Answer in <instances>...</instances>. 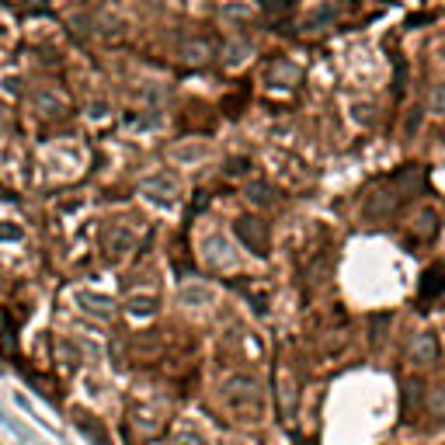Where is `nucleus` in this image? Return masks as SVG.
I'll use <instances>...</instances> for the list:
<instances>
[{
	"mask_svg": "<svg viewBox=\"0 0 445 445\" xmlns=\"http://www.w3.org/2000/svg\"><path fill=\"white\" fill-rule=\"evenodd\" d=\"M250 199H254V202H268V199H272V195H268V185H261V181L250 185Z\"/></svg>",
	"mask_w": 445,
	"mask_h": 445,
	"instance_id": "obj_8",
	"label": "nucleus"
},
{
	"mask_svg": "<svg viewBox=\"0 0 445 445\" xmlns=\"http://www.w3.org/2000/svg\"><path fill=\"white\" fill-rule=\"evenodd\" d=\"M223 397H226V404H230L233 411H240V414L257 411V379L237 373V376H230V379L223 383Z\"/></svg>",
	"mask_w": 445,
	"mask_h": 445,
	"instance_id": "obj_2",
	"label": "nucleus"
},
{
	"mask_svg": "<svg viewBox=\"0 0 445 445\" xmlns=\"http://www.w3.org/2000/svg\"><path fill=\"white\" fill-rule=\"evenodd\" d=\"M417 177H421V167H414V164H407L404 170H397L393 181H390L383 192H373V195L366 199V216H383V212H390L393 206H400V202L407 199L404 192H411V188L417 185Z\"/></svg>",
	"mask_w": 445,
	"mask_h": 445,
	"instance_id": "obj_1",
	"label": "nucleus"
},
{
	"mask_svg": "<svg viewBox=\"0 0 445 445\" xmlns=\"http://www.w3.org/2000/svg\"><path fill=\"white\" fill-rule=\"evenodd\" d=\"M428 414L431 417H445V386H431L428 390Z\"/></svg>",
	"mask_w": 445,
	"mask_h": 445,
	"instance_id": "obj_6",
	"label": "nucleus"
},
{
	"mask_svg": "<svg viewBox=\"0 0 445 445\" xmlns=\"http://www.w3.org/2000/svg\"><path fill=\"white\" fill-rule=\"evenodd\" d=\"M428 112H435V115H445V83H435V87H431Z\"/></svg>",
	"mask_w": 445,
	"mask_h": 445,
	"instance_id": "obj_7",
	"label": "nucleus"
},
{
	"mask_svg": "<svg viewBox=\"0 0 445 445\" xmlns=\"http://www.w3.org/2000/svg\"><path fill=\"white\" fill-rule=\"evenodd\" d=\"M407 359L414 362V366H431L435 359H438V337L435 334H417L414 341H411V348H407Z\"/></svg>",
	"mask_w": 445,
	"mask_h": 445,
	"instance_id": "obj_4",
	"label": "nucleus"
},
{
	"mask_svg": "<svg viewBox=\"0 0 445 445\" xmlns=\"http://www.w3.org/2000/svg\"><path fill=\"white\" fill-rule=\"evenodd\" d=\"M417 293H421V299H435V296L445 293V264H431L421 279V286H417Z\"/></svg>",
	"mask_w": 445,
	"mask_h": 445,
	"instance_id": "obj_5",
	"label": "nucleus"
},
{
	"mask_svg": "<svg viewBox=\"0 0 445 445\" xmlns=\"http://www.w3.org/2000/svg\"><path fill=\"white\" fill-rule=\"evenodd\" d=\"M237 237L254 250V254H268V230H264V223L261 219H250V216H244L240 223H237Z\"/></svg>",
	"mask_w": 445,
	"mask_h": 445,
	"instance_id": "obj_3",
	"label": "nucleus"
}]
</instances>
